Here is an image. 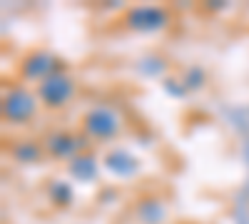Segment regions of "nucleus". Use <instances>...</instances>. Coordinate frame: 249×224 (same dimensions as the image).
<instances>
[{
    "mask_svg": "<svg viewBox=\"0 0 249 224\" xmlns=\"http://www.w3.org/2000/svg\"><path fill=\"white\" fill-rule=\"evenodd\" d=\"M80 132L92 142H110L117 139L122 132V117L107 107V105H97L90 107L80 120Z\"/></svg>",
    "mask_w": 249,
    "mask_h": 224,
    "instance_id": "f257e3e1",
    "label": "nucleus"
},
{
    "mask_svg": "<svg viewBox=\"0 0 249 224\" xmlns=\"http://www.w3.org/2000/svg\"><path fill=\"white\" fill-rule=\"evenodd\" d=\"M40 107L37 95L25 87V85H13L3 92V103H0V110H3V120L8 125H28L30 120H35Z\"/></svg>",
    "mask_w": 249,
    "mask_h": 224,
    "instance_id": "f03ea898",
    "label": "nucleus"
},
{
    "mask_svg": "<svg viewBox=\"0 0 249 224\" xmlns=\"http://www.w3.org/2000/svg\"><path fill=\"white\" fill-rule=\"evenodd\" d=\"M75 90H77L75 77L68 75L65 70L60 68L57 72H53L50 77H45L43 83L37 85L35 95H37V100H40V105H43V107H48V110H62V107H68L72 103Z\"/></svg>",
    "mask_w": 249,
    "mask_h": 224,
    "instance_id": "7ed1b4c3",
    "label": "nucleus"
},
{
    "mask_svg": "<svg viewBox=\"0 0 249 224\" xmlns=\"http://www.w3.org/2000/svg\"><path fill=\"white\" fill-rule=\"evenodd\" d=\"M90 139L82 132H70V130H55L48 132L43 139V147L50 157L55 159H75L77 155H82L88 150Z\"/></svg>",
    "mask_w": 249,
    "mask_h": 224,
    "instance_id": "20e7f679",
    "label": "nucleus"
},
{
    "mask_svg": "<svg viewBox=\"0 0 249 224\" xmlns=\"http://www.w3.org/2000/svg\"><path fill=\"white\" fill-rule=\"evenodd\" d=\"M170 23V13L162 5H132L124 13V25L135 33H155Z\"/></svg>",
    "mask_w": 249,
    "mask_h": 224,
    "instance_id": "39448f33",
    "label": "nucleus"
},
{
    "mask_svg": "<svg viewBox=\"0 0 249 224\" xmlns=\"http://www.w3.org/2000/svg\"><path fill=\"white\" fill-rule=\"evenodd\" d=\"M57 70H60L57 57L50 50H33L23 57V63H20V80L40 85L45 77H50Z\"/></svg>",
    "mask_w": 249,
    "mask_h": 224,
    "instance_id": "423d86ee",
    "label": "nucleus"
},
{
    "mask_svg": "<svg viewBox=\"0 0 249 224\" xmlns=\"http://www.w3.org/2000/svg\"><path fill=\"white\" fill-rule=\"evenodd\" d=\"M10 155L20 165H37V162H43L48 152L43 147V142H37V139H18L10 147Z\"/></svg>",
    "mask_w": 249,
    "mask_h": 224,
    "instance_id": "0eeeda50",
    "label": "nucleus"
},
{
    "mask_svg": "<svg viewBox=\"0 0 249 224\" xmlns=\"http://www.w3.org/2000/svg\"><path fill=\"white\" fill-rule=\"evenodd\" d=\"M68 170H70V174H72L77 182H88V179H95V174H97V162H95L92 155L82 152V155H77L75 159H70Z\"/></svg>",
    "mask_w": 249,
    "mask_h": 224,
    "instance_id": "6e6552de",
    "label": "nucleus"
},
{
    "mask_svg": "<svg viewBox=\"0 0 249 224\" xmlns=\"http://www.w3.org/2000/svg\"><path fill=\"white\" fill-rule=\"evenodd\" d=\"M107 167L117 174H130L135 170V157L124 155V152H112L107 155Z\"/></svg>",
    "mask_w": 249,
    "mask_h": 224,
    "instance_id": "1a4fd4ad",
    "label": "nucleus"
},
{
    "mask_svg": "<svg viewBox=\"0 0 249 224\" xmlns=\"http://www.w3.org/2000/svg\"><path fill=\"white\" fill-rule=\"evenodd\" d=\"M50 197L55 205H70L72 202V190L68 185H62V182H57V185L50 187Z\"/></svg>",
    "mask_w": 249,
    "mask_h": 224,
    "instance_id": "9d476101",
    "label": "nucleus"
}]
</instances>
